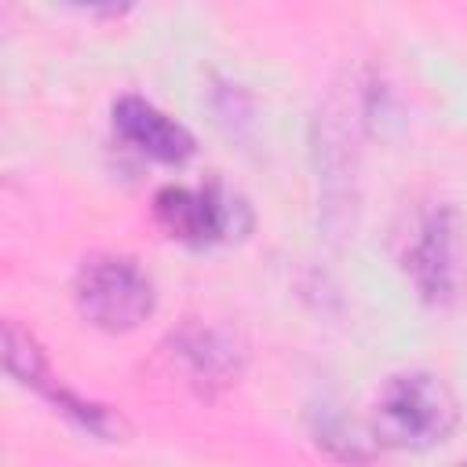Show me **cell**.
Here are the masks:
<instances>
[{
    "mask_svg": "<svg viewBox=\"0 0 467 467\" xmlns=\"http://www.w3.org/2000/svg\"><path fill=\"white\" fill-rule=\"evenodd\" d=\"M460 409L445 379L434 372L412 368L390 376L372 401V434L379 445L394 449H427L445 441L456 431Z\"/></svg>",
    "mask_w": 467,
    "mask_h": 467,
    "instance_id": "6da1fadb",
    "label": "cell"
},
{
    "mask_svg": "<svg viewBox=\"0 0 467 467\" xmlns=\"http://www.w3.org/2000/svg\"><path fill=\"white\" fill-rule=\"evenodd\" d=\"M73 303L102 332H131L153 314V285L124 255H91L73 277Z\"/></svg>",
    "mask_w": 467,
    "mask_h": 467,
    "instance_id": "7a4b0ae2",
    "label": "cell"
},
{
    "mask_svg": "<svg viewBox=\"0 0 467 467\" xmlns=\"http://www.w3.org/2000/svg\"><path fill=\"white\" fill-rule=\"evenodd\" d=\"M401 266L427 303L445 306L456 299L463 263H460V226L449 204L416 212V219L405 230Z\"/></svg>",
    "mask_w": 467,
    "mask_h": 467,
    "instance_id": "3957f363",
    "label": "cell"
},
{
    "mask_svg": "<svg viewBox=\"0 0 467 467\" xmlns=\"http://www.w3.org/2000/svg\"><path fill=\"white\" fill-rule=\"evenodd\" d=\"M153 219L161 223V230L171 241H182V244H193V248L226 241L237 230L248 226L244 204L230 190H223L219 182H208L201 190H190V186L157 190Z\"/></svg>",
    "mask_w": 467,
    "mask_h": 467,
    "instance_id": "277c9868",
    "label": "cell"
},
{
    "mask_svg": "<svg viewBox=\"0 0 467 467\" xmlns=\"http://www.w3.org/2000/svg\"><path fill=\"white\" fill-rule=\"evenodd\" d=\"M113 128L131 150L161 164H182L197 150L193 135L179 120H171L168 113H161L153 102L139 95H124L113 102Z\"/></svg>",
    "mask_w": 467,
    "mask_h": 467,
    "instance_id": "5b68a950",
    "label": "cell"
},
{
    "mask_svg": "<svg viewBox=\"0 0 467 467\" xmlns=\"http://www.w3.org/2000/svg\"><path fill=\"white\" fill-rule=\"evenodd\" d=\"M4 365L7 372L18 379V383H29L36 390H44L51 379H47V361H44V350L36 347V339L29 332H22L15 321L4 325Z\"/></svg>",
    "mask_w": 467,
    "mask_h": 467,
    "instance_id": "8992f818",
    "label": "cell"
},
{
    "mask_svg": "<svg viewBox=\"0 0 467 467\" xmlns=\"http://www.w3.org/2000/svg\"><path fill=\"white\" fill-rule=\"evenodd\" d=\"M66 7H77V11H88V15H99V18H117L124 11H131L135 0H62Z\"/></svg>",
    "mask_w": 467,
    "mask_h": 467,
    "instance_id": "52a82bcc",
    "label": "cell"
}]
</instances>
